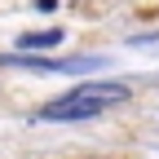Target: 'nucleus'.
<instances>
[{
	"label": "nucleus",
	"mask_w": 159,
	"mask_h": 159,
	"mask_svg": "<svg viewBox=\"0 0 159 159\" xmlns=\"http://www.w3.org/2000/svg\"><path fill=\"white\" fill-rule=\"evenodd\" d=\"M128 84H115V80H93V84H75L66 89L62 97H53V102L40 106V119L44 124H80V119H97L115 111L119 102H128Z\"/></svg>",
	"instance_id": "f257e3e1"
},
{
	"label": "nucleus",
	"mask_w": 159,
	"mask_h": 159,
	"mask_svg": "<svg viewBox=\"0 0 159 159\" xmlns=\"http://www.w3.org/2000/svg\"><path fill=\"white\" fill-rule=\"evenodd\" d=\"M13 66H31V71H93L102 66V57H5Z\"/></svg>",
	"instance_id": "f03ea898"
},
{
	"label": "nucleus",
	"mask_w": 159,
	"mask_h": 159,
	"mask_svg": "<svg viewBox=\"0 0 159 159\" xmlns=\"http://www.w3.org/2000/svg\"><path fill=\"white\" fill-rule=\"evenodd\" d=\"M53 44H62V31H31V35H22L18 40V49H53Z\"/></svg>",
	"instance_id": "7ed1b4c3"
}]
</instances>
